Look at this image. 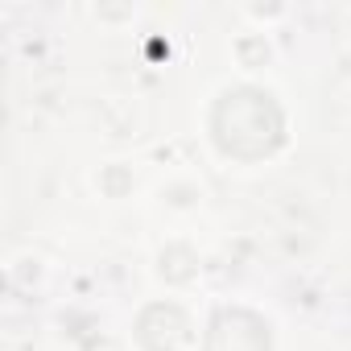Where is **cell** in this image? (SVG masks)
I'll use <instances>...</instances> for the list:
<instances>
[{
    "instance_id": "cell-1",
    "label": "cell",
    "mask_w": 351,
    "mask_h": 351,
    "mask_svg": "<svg viewBox=\"0 0 351 351\" xmlns=\"http://www.w3.org/2000/svg\"><path fill=\"white\" fill-rule=\"evenodd\" d=\"M211 128H215V141L223 153L256 161L281 145L285 120H281V108L273 104V95H265L256 87H236L215 104Z\"/></svg>"
},
{
    "instance_id": "cell-2",
    "label": "cell",
    "mask_w": 351,
    "mask_h": 351,
    "mask_svg": "<svg viewBox=\"0 0 351 351\" xmlns=\"http://www.w3.org/2000/svg\"><path fill=\"white\" fill-rule=\"evenodd\" d=\"M207 351H269V326L252 310H219L207 335Z\"/></svg>"
}]
</instances>
